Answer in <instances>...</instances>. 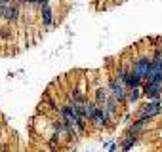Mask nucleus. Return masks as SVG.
<instances>
[{
  "label": "nucleus",
  "mask_w": 162,
  "mask_h": 152,
  "mask_svg": "<svg viewBox=\"0 0 162 152\" xmlns=\"http://www.w3.org/2000/svg\"><path fill=\"white\" fill-rule=\"evenodd\" d=\"M17 15H19V10H17L14 0H10V2H6V4H0V19H4V21H15Z\"/></svg>",
  "instance_id": "nucleus-3"
},
{
  "label": "nucleus",
  "mask_w": 162,
  "mask_h": 152,
  "mask_svg": "<svg viewBox=\"0 0 162 152\" xmlns=\"http://www.w3.org/2000/svg\"><path fill=\"white\" fill-rule=\"evenodd\" d=\"M151 61H153V59H149V57H139L137 61H134L132 70L139 76V78L147 80V74H149V70H151Z\"/></svg>",
  "instance_id": "nucleus-4"
},
{
  "label": "nucleus",
  "mask_w": 162,
  "mask_h": 152,
  "mask_svg": "<svg viewBox=\"0 0 162 152\" xmlns=\"http://www.w3.org/2000/svg\"><path fill=\"white\" fill-rule=\"evenodd\" d=\"M38 4L42 6V4H48V0H38Z\"/></svg>",
  "instance_id": "nucleus-9"
},
{
  "label": "nucleus",
  "mask_w": 162,
  "mask_h": 152,
  "mask_svg": "<svg viewBox=\"0 0 162 152\" xmlns=\"http://www.w3.org/2000/svg\"><path fill=\"white\" fill-rule=\"evenodd\" d=\"M139 95H141L139 88H132V90H128V99L132 101V103H135V101L139 99Z\"/></svg>",
  "instance_id": "nucleus-8"
},
{
  "label": "nucleus",
  "mask_w": 162,
  "mask_h": 152,
  "mask_svg": "<svg viewBox=\"0 0 162 152\" xmlns=\"http://www.w3.org/2000/svg\"><path fill=\"white\" fill-rule=\"evenodd\" d=\"M109 118H111V116L105 112V108H101V106H99V110L95 112V116L92 118V122H93L97 127H105V126H107V122H109Z\"/></svg>",
  "instance_id": "nucleus-6"
},
{
  "label": "nucleus",
  "mask_w": 162,
  "mask_h": 152,
  "mask_svg": "<svg viewBox=\"0 0 162 152\" xmlns=\"http://www.w3.org/2000/svg\"><path fill=\"white\" fill-rule=\"evenodd\" d=\"M42 23L46 27L52 25V8L48 4H42Z\"/></svg>",
  "instance_id": "nucleus-7"
},
{
  "label": "nucleus",
  "mask_w": 162,
  "mask_h": 152,
  "mask_svg": "<svg viewBox=\"0 0 162 152\" xmlns=\"http://www.w3.org/2000/svg\"><path fill=\"white\" fill-rule=\"evenodd\" d=\"M116 76L124 82V86H126L128 90H132V88H139V86H141V82H143V78H139V76H137L132 69H120Z\"/></svg>",
  "instance_id": "nucleus-2"
},
{
  "label": "nucleus",
  "mask_w": 162,
  "mask_h": 152,
  "mask_svg": "<svg viewBox=\"0 0 162 152\" xmlns=\"http://www.w3.org/2000/svg\"><path fill=\"white\" fill-rule=\"evenodd\" d=\"M158 112H162V101H160V99H151L147 105H143V106H141V110H139V118H137V120L147 122L149 118L156 116Z\"/></svg>",
  "instance_id": "nucleus-1"
},
{
  "label": "nucleus",
  "mask_w": 162,
  "mask_h": 152,
  "mask_svg": "<svg viewBox=\"0 0 162 152\" xmlns=\"http://www.w3.org/2000/svg\"><path fill=\"white\" fill-rule=\"evenodd\" d=\"M145 95L149 99H158L162 95V82H145Z\"/></svg>",
  "instance_id": "nucleus-5"
}]
</instances>
